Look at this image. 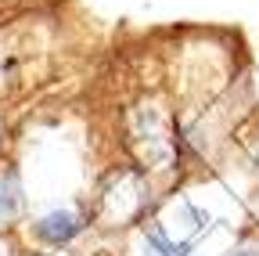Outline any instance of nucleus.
<instances>
[{"label":"nucleus","instance_id":"3","mask_svg":"<svg viewBox=\"0 0 259 256\" xmlns=\"http://www.w3.org/2000/svg\"><path fill=\"white\" fill-rule=\"evenodd\" d=\"M0 256H18L15 245H11V238H8V231H0Z\"/></svg>","mask_w":259,"mask_h":256},{"label":"nucleus","instance_id":"4","mask_svg":"<svg viewBox=\"0 0 259 256\" xmlns=\"http://www.w3.org/2000/svg\"><path fill=\"white\" fill-rule=\"evenodd\" d=\"M0 148H4V123H0Z\"/></svg>","mask_w":259,"mask_h":256},{"label":"nucleus","instance_id":"2","mask_svg":"<svg viewBox=\"0 0 259 256\" xmlns=\"http://www.w3.org/2000/svg\"><path fill=\"white\" fill-rule=\"evenodd\" d=\"M25 184H22V170L15 163L0 159V231H11L15 224L25 216Z\"/></svg>","mask_w":259,"mask_h":256},{"label":"nucleus","instance_id":"5","mask_svg":"<svg viewBox=\"0 0 259 256\" xmlns=\"http://www.w3.org/2000/svg\"><path fill=\"white\" fill-rule=\"evenodd\" d=\"M238 256H255V252H248V249H245V252H238Z\"/></svg>","mask_w":259,"mask_h":256},{"label":"nucleus","instance_id":"1","mask_svg":"<svg viewBox=\"0 0 259 256\" xmlns=\"http://www.w3.org/2000/svg\"><path fill=\"white\" fill-rule=\"evenodd\" d=\"M83 228H87L83 213H76V209H69V206H54V209L40 213L36 220L29 224L32 238H36L40 245H51V249H61V245L76 242V238L83 235Z\"/></svg>","mask_w":259,"mask_h":256}]
</instances>
